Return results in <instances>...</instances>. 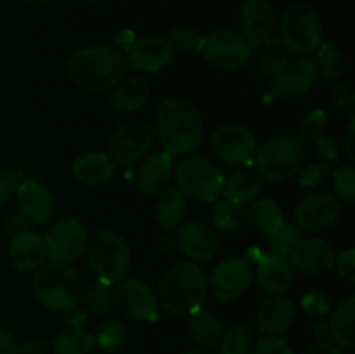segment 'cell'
I'll return each instance as SVG.
<instances>
[{
  "instance_id": "38",
  "label": "cell",
  "mask_w": 355,
  "mask_h": 354,
  "mask_svg": "<svg viewBox=\"0 0 355 354\" xmlns=\"http://www.w3.org/2000/svg\"><path fill=\"white\" fill-rule=\"evenodd\" d=\"M220 354H248L252 349V333L245 325H232L220 339Z\"/></svg>"
},
{
  "instance_id": "11",
  "label": "cell",
  "mask_w": 355,
  "mask_h": 354,
  "mask_svg": "<svg viewBox=\"0 0 355 354\" xmlns=\"http://www.w3.org/2000/svg\"><path fill=\"white\" fill-rule=\"evenodd\" d=\"M253 276H255V269H253L250 259L229 257L215 267L210 280H207L208 290L217 301H236L246 294Z\"/></svg>"
},
{
  "instance_id": "6",
  "label": "cell",
  "mask_w": 355,
  "mask_h": 354,
  "mask_svg": "<svg viewBox=\"0 0 355 354\" xmlns=\"http://www.w3.org/2000/svg\"><path fill=\"white\" fill-rule=\"evenodd\" d=\"M307 158V148L297 135H276L257 153V169L269 180H286L298 174Z\"/></svg>"
},
{
  "instance_id": "30",
  "label": "cell",
  "mask_w": 355,
  "mask_h": 354,
  "mask_svg": "<svg viewBox=\"0 0 355 354\" xmlns=\"http://www.w3.org/2000/svg\"><path fill=\"white\" fill-rule=\"evenodd\" d=\"M189 333L200 346L215 347L222 339V323L210 309L200 305L189 312Z\"/></svg>"
},
{
  "instance_id": "28",
  "label": "cell",
  "mask_w": 355,
  "mask_h": 354,
  "mask_svg": "<svg viewBox=\"0 0 355 354\" xmlns=\"http://www.w3.org/2000/svg\"><path fill=\"white\" fill-rule=\"evenodd\" d=\"M151 96V85L146 78L132 76V78L118 82L111 89V104L120 111H137L144 106Z\"/></svg>"
},
{
  "instance_id": "5",
  "label": "cell",
  "mask_w": 355,
  "mask_h": 354,
  "mask_svg": "<svg viewBox=\"0 0 355 354\" xmlns=\"http://www.w3.org/2000/svg\"><path fill=\"white\" fill-rule=\"evenodd\" d=\"M87 260L97 278L106 283H118L130 269L128 243L113 229H97L87 242Z\"/></svg>"
},
{
  "instance_id": "55",
  "label": "cell",
  "mask_w": 355,
  "mask_h": 354,
  "mask_svg": "<svg viewBox=\"0 0 355 354\" xmlns=\"http://www.w3.org/2000/svg\"><path fill=\"white\" fill-rule=\"evenodd\" d=\"M23 2L31 7H40V6H45L47 2H51V0H23Z\"/></svg>"
},
{
  "instance_id": "15",
  "label": "cell",
  "mask_w": 355,
  "mask_h": 354,
  "mask_svg": "<svg viewBox=\"0 0 355 354\" xmlns=\"http://www.w3.org/2000/svg\"><path fill=\"white\" fill-rule=\"evenodd\" d=\"M113 298L127 318L137 321L158 319V297L148 283L141 280H121L114 288Z\"/></svg>"
},
{
  "instance_id": "37",
  "label": "cell",
  "mask_w": 355,
  "mask_h": 354,
  "mask_svg": "<svg viewBox=\"0 0 355 354\" xmlns=\"http://www.w3.org/2000/svg\"><path fill=\"white\" fill-rule=\"evenodd\" d=\"M83 295V304H85L87 311L92 314H104L110 311L111 304H113V290H111V283L99 280L97 278L94 283H90L82 292Z\"/></svg>"
},
{
  "instance_id": "10",
  "label": "cell",
  "mask_w": 355,
  "mask_h": 354,
  "mask_svg": "<svg viewBox=\"0 0 355 354\" xmlns=\"http://www.w3.org/2000/svg\"><path fill=\"white\" fill-rule=\"evenodd\" d=\"M153 144V132L144 121L128 120L118 125L107 139L110 158L120 165L141 162Z\"/></svg>"
},
{
  "instance_id": "3",
  "label": "cell",
  "mask_w": 355,
  "mask_h": 354,
  "mask_svg": "<svg viewBox=\"0 0 355 354\" xmlns=\"http://www.w3.org/2000/svg\"><path fill=\"white\" fill-rule=\"evenodd\" d=\"M207 292V276L193 260H179L170 266L158 288L159 302L172 314H189L203 305Z\"/></svg>"
},
{
  "instance_id": "54",
  "label": "cell",
  "mask_w": 355,
  "mask_h": 354,
  "mask_svg": "<svg viewBox=\"0 0 355 354\" xmlns=\"http://www.w3.org/2000/svg\"><path fill=\"white\" fill-rule=\"evenodd\" d=\"M7 228H9L10 235H19V233L31 231L30 219H26L24 215H12V217L7 221Z\"/></svg>"
},
{
  "instance_id": "26",
  "label": "cell",
  "mask_w": 355,
  "mask_h": 354,
  "mask_svg": "<svg viewBox=\"0 0 355 354\" xmlns=\"http://www.w3.org/2000/svg\"><path fill=\"white\" fill-rule=\"evenodd\" d=\"M73 177L87 186H99L114 176V162L101 151L83 153L73 162Z\"/></svg>"
},
{
  "instance_id": "52",
  "label": "cell",
  "mask_w": 355,
  "mask_h": 354,
  "mask_svg": "<svg viewBox=\"0 0 355 354\" xmlns=\"http://www.w3.org/2000/svg\"><path fill=\"white\" fill-rule=\"evenodd\" d=\"M0 354H24L23 347L16 342V339L2 328H0Z\"/></svg>"
},
{
  "instance_id": "45",
  "label": "cell",
  "mask_w": 355,
  "mask_h": 354,
  "mask_svg": "<svg viewBox=\"0 0 355 354\" xmlns=\"http://www.w3.org/2000/svg\"><path fill=\"white\" fill-rule=\"evenodd\" d=\"M329 172L328 163H309L298 170V183L305 187H312L321 183Z\"/></svg>"
},
{
  "instance_id": "34",
  "label": "cell",
  "mask_w": 355,
  "mask_h": 354,
  "mask_svg": "<svg viewBox=\"0 0 355 354\" xmlns=\"http://www.w3.org/2000/svg\"><path fill=\"white\" fill-rule=\"evenodd\" d=\"M211 222L220 233H239L246 226V210L231 200L215 201Z\"/></svg>"
},
{
  "instance_id": "17",
  "label": "cell",
  "mask_w": 355,
  "mask_h": 354,
  "mask_svg": "<svg viewBox=\"0 0 355 354\" xmlns=\"http://www.w3.org/2000/svg\"><path fill=\"white\" fill-rule=\"evenodd\" d=\"M335 252L326 239L311 236L302 238L288 260L293 267L305 274H321L335 266Z\"/></svg>"
},
{
  "instance_id": "2",
  "label": "cell",
  "mask_w": 355,
  "mask_h": 354,
  "mask_svg": "<svg viewBox=\"0 0 355 354\" xmlns=\"http://www.w3.org/2000/svg\"><path fill=\"white\" fill-rule=\"evenodd\" d=\"M121 49L113 45H94L75 52L68 61V75L75 85L87 92H106L121 80L125 73Z\"/></svg>"
},
{
  "instance_id": "24",
  "label": "cell",
  "mask_w": 355,
  "mask_h": 354,
  "mask_svg": "<svg viewBox=\"0 0 355 354\" xmlns=\"http://www.w3.org/2000/svg\"><path fill=\"white\" fill-rule=\"evenodd\" d=\"M17 201H19L21 212L26 219L33 222H45L52 215L54 201H52L51 191L44 183L37 179H26L17 184Z\"/></svg>"
},
{
  "instance_id": "48",
  "label": "cell",
  "mask_w": 355,
  "mask_h": 354,
  "mask_svg": "<svg viewBox=\"0 0 355 354\" xmlns=\"http://www.w3.org/2000/svg\"><path fill=\"white\" fill-rule=\"evenodd\" d=\"M336 267H338V273L343 280H347L349 283L355 281V250L347 248L345 252L340 253L338 259H335Z\"/></svg>"
},
{
  "instance_id": "47",
  "label": "cell",
  "mask_w": 355,
  "mask_h": 354,
  "mask_svg": "<svg viewBox=\"0 0 355 354\" xmlns=\"http://www.w3.org/2000/svg\"><path fill=\"white\" fill-rule=\"evenodd\" d=\"M17 177L10 170L0 169V207L9 203L17 189Z\"/></svg>"
},
{
  "instance_id": "39",
  "label": "cell",
  "mask_w": 355,
  "mask_h": 354,
  "mask_svg": "<svg viewBox=\"0 0 355 354\" xmlns=\"http://www.w3.org/2000/svg\"><path fill=\"white\" fill-rule=\"evenodd\" d=\"M269 239L270 246H272V252L281 253L284 257H290L295 246L300 243L302 229L295 222H284L272 236H269Z\"/></svg>"
},
{
  "instance_id": "7",
  "label": "cell",
  "mask_w": 355,
  "mask_h": 354,
  "mask_svg": "<svg viewBox=\"0 0 355 354\" xmlns=\"http://www.w3.org/2000/svg\"><path fill=\"white\" fill-rule=\"evenodd\" d=\"M281 40L288 51L309 56L322 44V24L319 14L307 3H291L281 17Z\"/></svg>"
},
{
  "instance_id": "18",
  "label": "cell",
  "mask_w": 355,
  "mask_h": 354,
  "mask_svg": "<svg viewBox=\"0 0 355 354\" xmlns=\"http://www.w3.org/2000/svg\"><path fill=\"white\" fill-rule=\"evenodd\" d=\"M173 58V51L166 38L162 37H144L139 38L128 49V65L142 73H156L170 65Z\"/></svg>"
},
{
  "instance_id": "36",
  "label": "cell",
  "mask_w": 355,
  "mask_h": 354,
  "mask_svg": "<svg viewBox=\"0 0 355 354\" xmlns=\"http://www.w3.org/2000/svg\"><path fill=\"white\" fill-rule=\"evenodd\" d=\"M128 339V328L120 319H106L103 325L97 328L94 335V342L104 351H118L125 346Z\"/></svg>"
},
{
  "instance_id": "25",
  "label": "cell",
  "mask_w": 355,
  "mask_h": 354,
  "mask_svg": "<svg viewBox=\"0 0 355 354\" xmlns=\"http://www.w3.org/2000/svg\"><path fill=\"white\" fill-rule=\"evenodd\" d=\"M293 318L295 307L290 298L272 295L259 305L255 321L263 335H281L290 328Z\"/></svg>"
},
{
  "instance_id": "14",
  "label": "cell",
  "mask_w": 355,
  "mask_h": 354,
  "mask_svg": "<svg viewBox=\"0 0 355 354\" xmlns=\"http://www.w3.org/2000/svg\"><path fill=\"white\" fill-rule=\"evenodd\" d=\"M47 257L55 262L71 264L85 253L89 233L82 222L66 219L58 222L44 238Z\"/></svg>"
},
{
  "instance_id": "20",
  "label": "cell",
  "mask_w": 355,
  "mask_h": 354,
  "mask_svg": "<svg viewBox=\"0 0 355 354\" xmlns=\"http://www.w3.org/2000/svg\"><path fill=\"white\" fill-rule=\"evenodd\" d=\"M241 35L252 47H259L272 35L274 12L267 0H246L239 14Z\"/></svg>"
},
{
  "instance_id": "42",
  "label": "cell",
  "mask_w": 355,
  "mask_h": 354,
  "mask_svg": "<svg viewBox=\"0 0 355 354\" xmlns=\"http://www.w3.org/2000/svg\"><path fill=\"white\" fill-rule=\"evenodd\" d=\"M326 127V113L322 110H314L304 117L298 127V139L302 142H311L321 137Z\"/></svg>"
},
{
  "instance_id": "51",
  "label": "cell",
  "mask_w": 355,
  "mask_h": 354,
  "mask_svg": "<svg viewBox=\"0 0 355 354\" xmlns=\"http://www.w3.org/2000/svg\"><path fill=\"white\" fill-rule=\"evenodd\" d=\"M343 149H345V155L349 158V162L352 163L355 160V117L352 115L347 124L345 132H343Z\"/></svg>"
},
{
  "instance_id": "29",
  "label": "cell",
  "mask_w": 355,
  "mask_h": 354,
  "mask_svg": "<svg viewBox=\"0 0 355 354\" xmlns=\"http://www.w3.org/2000/svg\"><path fill=\"white\" fill-rule=\"evenodd\" d=\"M158 201H156V221L162 228L165 229H175L180 226L186 219L187 214V196L182 191L170 187V189H163L158 194Z\"/></svg>"
},
{
  "instance_id": "33",
  "label": "cell",
  "mask_w": 355,
  "mask_h": 354,
  "mask_svg": "<svg viewBox=\"0 0 355 354\" xmlns=\"http://www.w3.org/2000/svg\"><path fill=\"white\" fill-rule=\"evenodd\" d=\"M250 217H252L253 226L259 229V233H262L267 238L272 236L284 224L283 210L270 198H260V200H257Z\"/></svg>"
},
{
  "instance_id": "40",
  "label": "cell",
  "mask_w": 355,
  "mask_h": 354,
  "mask_svg": "<svg viewBox=\"0 0 355 354\" xmlns=\"http://www.w3.org/2000/svg\"><path fill=\"white\" fill-rule=\"evenodd\" d=\"M259 61L262 62V69L266 73H274L283 59L288 58V49L281 38L269 37L262 45H259Z\"/></svg>"
},
{
  "instance_id": "21",
  "label": "cell",
  "mask_w": 355,
  "mask_h": 354,
  "mask_svg": "<svg viewBox=\"0 0 355 354\" xmlns=\"http://www.w3.org/2000/svg\"><path fill=\"white\" fill-rule=\"evenodd\" d=\"M173 172L172 156L165 151L149 155L135 174V186L144 196H158L168 184Z\"/></svg>"
},
{
  "instance_id": "23",
  "label": "cell",
  "mask_w": 355,
  "mask_h": 354,
  "mask_svg": "<svg viewBox=\"0 0 355 354\" xmlns=\"http://www.w3.org/2000/svg\"><path fill=\"white\" fill-rule=\"evenodd\" d=\"M10 264L21 271H35L47 259V248L42 236L37 233H19L10 238L9 248H7Z\"/></svg>"
},
{
  "instance_id": "22",
  "label": "cell",
  "mask_w": 355,
  "mask_h": 354,
  "mask_svg": "<svg viewBox=\"0 0 355 354\" xmlns=\"http://www.w3.org/2000/svg\"><path fill=\"white\" fill-rule=\"evenodd\" d=\"M257 280L266 294L279 295L291 285L293 280V266L288 257L276 252H267L260 255L257 267Z\"/></svg>"
},
{
  "instance_id": "4",
  "label": "cell",
  "mask_w": 355,
  "mask_h": 354,
  "mask_svg": "<svg viewBox=\"0 0 355 354\" xmlns=\"http://www.w3.org/2000/svg\"><path fill=\"white\" fill-rule=\"evenodd\" d=\"M31 288L44 307L55 312H66L76 307L82 298V280L71 264L49 262L35 269Z\"/></svg>"
},
{
  "instance_id": "16",
  "label": "cell",
  "mask_w": 355,
  "mask_h": 354,
  "mask_svg": "<svg viewBox=\"0 0 355 354\" xmlns=\"http://www.w3.org/2000/svg\"><path fill=\"white\" fill-rule=\"evenodd\" d=\"M210 146L218 160L231 165H243L255 153V137L239 124H225L211 134Z\"/></svg>"
},
{
  "instance_id": "41",
  "label": "cell",
  "mask_w": 355,
  "mask_h": 354,
  "mask_svg": "<svg viewBox=\"0 0 355 354\" xmlns=\"http://www.w3.org/2000/svg\"><path fill=\"white\" fill-rule=\"evenodd\" d=\"M166 42L172 47L173 54L175 52H193L200 49L201 35L194 28L180 24V26H175L173 30H170Z\"/></svg>"
},
{
  "instance_id": "8",
  "label": "cell",
  "mask_w": 355,
  "mask_h": 354,
  "mask_svg": "<svg viewBox=\"0 0 355 354\" xmlns=\"http://www.w3.org/2000/svg\"><path fill=\"white\" fill-rule=\"evenodd\" d=\"M177 189L186 196L205 203H215L222 194L224 176L220 170L201 156H186L175 167Z\"/></svg>"
},
{
  "instance_id": "35",
  "label": "cell",
  "mask_w": 355,
  "mask_h": 354,
  "mask_svg": "<svg viewBox=\"0 0 355 354\" xmlns=\"http://www.w3.org/2000/svg\"><path fill=\"white\" fill-rule=\"evenodd\" d=\"M315 66H318V71H321L326 78L335 82L345 75L347 59L335 44H321Z\"/></svg>"
},
{
  "instance_id": "53",
  "label": "cell",
  "mask_w": 355,
  "mask_h": 354,
  "mask_svg": "<svg viewBox=\"0 0 355 354\" xmlns=\"http://www.w3.org/2000/svg\"><path fill=\"white\" fill-rule=\"evenodd\" d=\"M304 354H343L342 349L338 346H335L333 342L328 340H319V342L312 344Z\"/></svg>"
},
{
  "instance_id": "43",
  "label": "cell",
  "mask_w": 355,
  "mask_h": 354,
  "mask_svg": "<svg viewBox=\"0 0 355 354\" xmlns=\"http://www.w3.org/2000/svg\"><path fill=\"white\" fill-rule=\"evenodd\" d=\"M333 186L343 200L350 203L355 200V170L350 163L338 167L333 172Z\"/></svg>"
},
{
  "instance_id": "13",
  "label": "cell",
  "mask_w": 355,
  "mask_h": 354,
  "mask_svg": "<svg viewBox=\"0 0 355 354\" xmlns=\"http://www.w3.org/2000/svg\"><path fill=\"white\" fill-rule=\"evenodd\" d=\"M342 205L326 191L309 193L295 208V224L305 233H322L331 228L340 217Z\"/></svg>"
},
{
  "instance_id": "44",
  "label": "cell",
  "mask_w": 355,
  "mask_h": 354,
  "mask_svg": "<svg viewBox=\"0 0 355 354\" xmlns=\"http://www.w3.org/2000/svg\"><path fill=\"white\" fill-rule=\"evenodd\" d=\"M252 354H295L290 344L277 335H266L253 344Z\"/></svg>"
},
{
  "instance_id": "12",
  "label": "cell",
  "mask_w": 355,
  "mask_h": 354,
  "mask_svg": "<svg viewBox=\"0 0 355 354\" xmlns=\"http://www.w3.org/2000/svg\"><path fill=\"white\" fill-rule=\"evenodd\" d=\"M318 66L309 56H288L272 75V90L279 97H298L307 92L318 80Z\"/></svg>"
},
{
  "instance_id": "50",
  "label": "cell",
  "mask_w": 355,
  "mask_h": 354,
  "mask_svg": "<svg viewBox=\"0 0 355 354\" xmlns=\"http://www.w3.org/2000/svg\"><path fill=\"white\" fill-rule=\"evenodd\" d=\"M315 149L318 155L324 160L326 163H338L340 162V149L335 144L333 139L328 137H318L315 139Z\"/></svg>"
},
{
  "instance_id": "9",
  "label": "cell",
  "mask_w": 355,
  "mask_h": 354,
  "mask_svg": "<svg viewBox=\"0 0 355 354\" xmlns=\"http://www.w3.org/2000/svg\"><path fill=\"white\" fill-rule=\"evenodd\" d=\"M198 51L205 56L211 66L218 69H236L252 58V45L239 31L231 28H220L207 37H201Z\"/></svg>"
},
{
  "instance_id": "46",
  "label": "cell",
  "mask_w": 355,
  "mask_h": 354,
  "mask_svg": "<svg viewBox=\"0 0 355 354\" xmlns=\"http://www.w3.org/2000/svg\"><path fill=\"white\" fill-rule=\"evenodd\" d=\"M331 103L335 104V108L342 113H347L352 117L354 108H355V97L354 92L347 85H336L331 90Z\"/></svg>"
},
{
  "instance_id": "27",
  "label": "cell",
  "mask_w": 355,
  "mask_h": 354,
  "mask_svg": "<svg viewBox=\"0 0 355 354\" xmlns=\"http://www.w3.org/2000/svg\"><path fill=\"white\" fill-rule=\"evenodd\" d=\"M354 316H355V297L343 298L336 309L333 311L328 323V335L331 337L333 344L340 349L352 351L355 347L354 333Z\"/></svg>"
},
{
  "instance_id": "1",
  "label": "cell",
  "mask_w": 355,
  "mask_h": 354,
  "mask_svg": "<svg viewBox=\"0 0 355 354\" xmlns=\"http://www.w3.org/2000/svg\"><path fill=\"white\" fill-rule=\"evenodd\" d=\"M156 134L163 151L170 156L189 155L203 141V120L193 104L170 97L156 111Z\"/></svg>"
},
{
  "instance_id": "56",
  "label": "cell",
  "mask_w": 355,
  "mask_h": 354,
  "mask_svg": "<svg viewBox=\"0 0 355 354\" xmlns=\"http://www.w3.org/2000/svg\"><path fill=\"white\" fill-rule=\"evenodd\" d=\"M182 354H208V353H203V351H186V353Z\"/></svg>"
},
{
  "instance_id": "32",
  "label": "cell",
  "mask_w": 355,
  "mask_h": 354,
  "mask_svg": "<svg viewBox=\"0 0 355 354\" xmlns=\"http://www.w3.org/2000/svg\"><path fill=\"white\" fill-rule=\"evenodd\" d=\"M94 347V335L82 328H64L52 339L54 354H90Z\"/></svg>"
},
{
  "instance_id": "49",
  "label": "cell",
  "mask_w": 355,
  "mask_h": 354,
  "mask_svg": "<svg viewBox=\"0 0 355 354\" xmlns=\"http://www.w3.org/2000/svg\"><path fill=\"white\" fill-rule=\"evenodd\" d=\"M302 307L312 316H322L329 311V301L319 294H309L302 298Z\"/></svg>"
},
{
  "instance_id": "19",
  "label": "cell",
  "mask_w": 355,
  "mask_h": 354,
  "mask_svg": "<svg viewBox=\"0 0 355 354\" xmlns=\"http://www.w3.org/2000/svg\"><path fill=\"white\" fill-rule=\"evenodd\" d=\"M179 248L193 262H205L217 253L218 239L210 226L200 221H189L177 233Z\"/></svg>"
},
{
  "instance_id": "31",
  "label": "cell",
  "mask_w": 355,
  "mask_h": 354,
  "mask_svg": "<svg viewBox=\"0 0 355 354\" xmlns=\"http://www.w3.org/2000/svg\"><path fill=\"white\" fill-rule=\"evenodd\" d=\"M260 193H262V183H260L259 176L248 172V170L232 174L229 179L224 180V186H222V194L225 200H231L239 205L257 200Z\"/></svg>"
}]
</instances>
